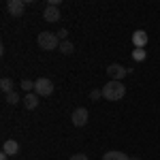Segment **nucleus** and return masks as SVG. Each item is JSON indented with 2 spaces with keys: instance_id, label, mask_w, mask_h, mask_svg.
Segmentation results:
<instances>
[{
  "instance_id": "aec40b11",
  "label": "nucleus",
  "mask_w": 160,
  "mask_h": 160,
  "mask_svg": "<svg viewBox=\"0 0 160 160\" xmlns=\"http://www.w3.org/2000/svg\"><path fill=\"white\" fill-rule=\"evenodd\" d=\"M11 158V156H9V154H4V152H2V154H0V160H9Z\"/></svg>"
},
{
  "instance_id": "1a4fd4ad",
  "label": "nucleus",
  "mask_w": 160,
  "mask_h": 160,
  "mask_svg": "<svg viewBox=\"0 0 160 160\" xmlns=\"http://www.w3.org/2000/svg\"><path fill=\"white\" fill-rule=\"evenodd\" d=\"M2 152L9 154V156H17V154H19V143H17L15 139H7L4 145H2Z\"/></svg>"
},
{
  "instance_id": "f8f14e48",
  "label": "nucleus",
  "mask_w": 160,
  "mask_h": 160,
  "mask_svg": "<svg viewBox=\"0 0 160 160\" xmlns=\"http://www.w3.org/2000/svg\"><path fill=\"white\" fill-rule=\"evenodd\" d=\"M0 90L4 92V96L11 94V92H15V90H13V81L9 79V77H2V79H0Z\"/></svg>"
},
{
  "instance_id": "39448f33",
  "label": "nucleus",
  "mask_w": 160,
  "mask_h": 160,
  "mask_svg": "<svg viewBox=\"0 0 160 160\" xmlns=\"http://www.w3.org/2000/svg\"><path fill=\"white\" fill-rule=\"evenodd\" d=\"M107 73H109V77L113 81H122L124 77L130 73V68H126L122 64H109V66H107Z\"/></svg>"
},
{
  "instance_id": "6e6552de",
  "label": "nucleus",
  "mask_w": 160,
  "mask_h": 160,
  "mask_svg": "<svg viewBox=\"0 0 160 160\" xmlns=\"http://www.w3.org/2000/svg\"><path fill=\"white\" fill-rule=\"evenodd\" d=\"M148 32L145 30H137V32H132V45H135V49H143L145 45H148Z\"/></svg>"
},
{
  "instance_id": "6ab92c4d",
  "label": "nucleus",
  "mask_w": 160,
  "mask_h": 160,
  "mask_svg": "<svg viewBox=\"0 0 160 160\" xmlns=\"http://www.w3.org/2000/svg\"><path fill=\"white\" fill-rule=\"evenodd\" d=\"M68 160H90V158H88L86 154H73V156H71Z\"/></svg>"
},
{
  "instance_id": "412c9836",
  "label": "nucleus",
  "mask_w": 160,
  "mask_h": 160,
  "mask_svg": "<svg viewBox=\"0 0 160 160\" xmlns=\"http://www.w3.org/2000/svg\"><path fill=\"white\" fill-rule=\"evenodd\" d=\"M130 160H139V158H130Z\"/></svg>"
},
{
  "instance_id": "7ed1b4c3",
  "label": "nucleus",
  "mask_w": 160,
  "mask_h": 160,
  "mask_svg": "<svg viewBox=\"0 0 160 160\" xmlns=\"http://www.w3.org/2000/svg\"><path fill=\"white\" fill-rule=\"evenodd\" d=\"M34 94L38 96H51L53 94V81L47 79V77H41L34 81Z\"/></svg>"
},
{
  "instance_id": "f03ea898",
  "label": "nucleus",
  "mask_w": 160,
  "mask_h": 160,
  "mask_svg": "<svg viewBox=\"0 0 160 160\" xmlns=\"http://www.w3.org/2000/svg\"><path fill=\"white\" fill-rule=\"evenodd\" d=\"M37 43H38V47L41 49H45V51H53V49H58L60 47V38H58V34H53V32H41L37 37Z\"/></svg>"
},
{
  "instance_id": "f3484780",
  "label": "nucleus",
  "mask_w": 160,
  "mask_h": 160,
  "mask_svg": "<svg viewBox=\"0 0 160 160\" xmlns=\"http://www.w3.org/2000/svg\"><path fill=\"white\" fill-rule=\"evenodd\" d=\"M90 98H92V100L102 98V90H92V92H90Z\"/></svg>"
},
{
  "instance_id": "2eb2a0df",
  "label": "nucleus",
  "mask_w": 160,
  "mask_h": 160,
  "mask_svg": "<svg viewBox=\"0 0 160 160\" xmlns=\"http://www.w3.org/2000/svg\"><path fill=\"white\" fill-rule=\"evenodd\" d=\"M145 58H148V51L145 49H135L132 51V60L135 62H143Z\"/></svg>"
},
{
  "instance_id": "f257e3e1",
  "label": "nucleus",
  "mask_w": 160,
  "mask_h": 160,
  "mask_svg": "<svg viewBox=\"0 0 160 160\" xmlns=\"http://www.w3.org/2000/svg\"><path fill=\"white\" fill-rule=\"evenodd\" d=\"M124 94H126V86H124L122 81H107L105 86H102V98L111 100V102H115V100L124 98Z\"/></svg>"
},
{
  "instance_id": "0eeeda50",
  "label": "nucleus",
  "mask_w": 160,
  "mask_h": 160,
  "mask_svg": "<svg viewBox=\"0 0 160 160\" xmlns=\"http://www.w3.org/2000/svg\"><path fill=\"white\" fill-rule=\"evenodd\" d=\"M43 19H45V22H49V24L58 22V19H60V7L47 4V7H45V11H43Z\"/></svg>"
},
{
  "instance_id": "dca6fc26",
  "label": "nucleus",
  "mask_w": 160,
  "mask_h": 160,
  "mask_svg": "<svg viewBox=\"0 0 160 160\" xmlns=\"http://www.w3.org/2000/svg\"><path fill=\"white\" fill-rule=\"evenodd\" d=\"M7 102L15 107V105L19 102V92H11V94H7Z\"/></svg>"
},
{
  "instance_id": "4468645a",
  "label": "nucleus",
  "mask_w": 160,
  "mask_h": 160,
  "mask_svg": "<svg viewBox=\"0 0 160 160\" xmlns=\"http://www.w3.org/2000/svg\"><path fill=\"white\" fill-rule=\"evenodd\" d=\"M19 88L24 90V92H34V81H30V79H22V83H19Z\"/></svg>"
},
{
  "instance_id": "9d476101",
  "label": "nucleus",
  "mask_w": 160,
  "mask_h": 160,
  "mask_svg": "<svg viewBox=\"0 0 160 160\" xmlns=\"http://www.w3.org/2000/svg\"><path fill=\"white\" fill-rule=\"evenodd\" d=\"M38 94H34V92H30V94H26V98H24V107L28 111H32V109H37L38 107Z\"/></svg>"
},
{
  "instance_id": "20e7f679",
  "label": "nucleus",
  "mask_w": 160,
  "mask_h": 160,
  "mask_svg": "<svg viewBox=\"0 0 160 160\" xmlns=\"http://www.w3.org/2000/svg\"><path fill=\"white\" fill-rule=\"evenodd\" d=\"M88 120H90V113H88L86 107H77V109L73 111V115H71V122H73V126H77V128L86 126Z\"/></svg>"
},
{
  "instance_id": "423d86ee",
  "label": "nucleus",
  "mask_w": 160,
  "mask_h": 160,
  "mask_svg": "<svg viewBox=\"0 0 160 160\" xmlns=\"http://www.w3.org/2000/svg\"><path fill=\"white\" fill-rule=\"evenodd\" d=\"M7 11L11 13L13 17H22L26 11V2L24 0H9L7 2Z\"/></svg>"
},
{
  "instance_id": "9b49d317",
  "label": "nucleus",
  "mask_w": 160,
  "mask_h": 160,
  "mask_svg": "<svg viewBox=\"0 0 160 160\" xmlns=\"http://www.w3.org/2000/svg\"><path fill=\"white\" fill-rule=\"evenodd\" d=\"M102 160H130V156L124 152H118V149H111L107 154H102Z\"/></svg>"
},
{
  "instance_id": "ddd939ff",
  "label": "nucleus",
  "mask_w": 160,
  "mask_h": 160,
  "mask_svg": "<svg viewBox=\"0 0 160 160\" xmlns=\"http://www.w3.org/2000/svg\"><path fill=\"white\" fill-rule=\"evenodd\" d=\"M58 49H60L64 56H71V53L75 51V45L68 41V38H66V41H62V43H60V47H58Z\"/></svg>"
},
{
  "instance_id": "a211bd4d",
  "label": "nucleus",
  "mask_w": 160,
  "mask_h": 160,
  "mask_svg": "<svg viewBox=\"0 0 160 160\" xmlns=\"http://www.w3.org/2000/svg\"><path fill=\"white\" fill-rule=\"evenodd\" d=\"M56 34H58V38H60V41H66V37H68V30H66V28H62L60 32H56Z\"/></svg>"
}]
</instances>
